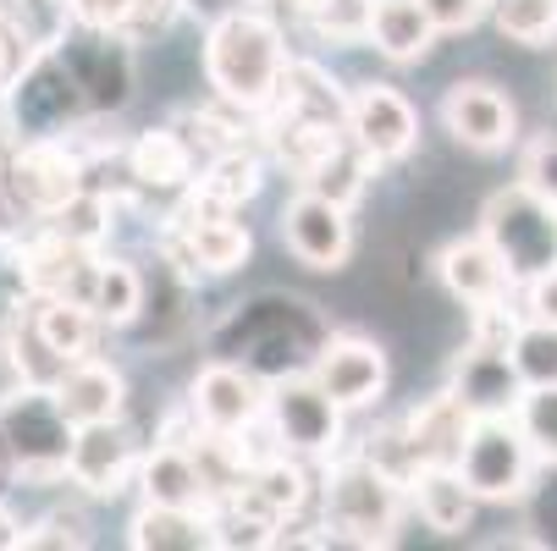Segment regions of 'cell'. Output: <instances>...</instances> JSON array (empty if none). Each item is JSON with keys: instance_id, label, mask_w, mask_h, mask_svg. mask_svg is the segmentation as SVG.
<instances>
[{"instance_id": "obj_23", "label": "cell", "mask_w": 557, "mask_h": 551, "mask_svg": "<svg viewBox=\"0 0 557 551\" xmlns=\"http://www.w3.org/2000/svg\"><path fill=\"white\" fill-rule=\"evenodd\" d=\"M23 309H28V326H34L39 348H45L61 370H66L72 359L95 353V342H100V321H95V309H89L84 298L45 292V298H23Z\"/></svg>"}, {"instance_id": "obj_31", "label": "cell", "mask_w": 557, "mask_h": 551, "mask_svg": "<svg viewBox=\"0 0 557 551\" xmlns=\"http://www.w3.org/2000/svg\"><path fill=\"white\" fill-rule=\"evenodd\" d=\"M508 359H513L524 386H557V321H530V314H519Z\"/></svg>"}, {"instance_id": "obj_8", "label": "cell", "mask_w": 557, "mask_h": 551, "mask_svg": "<svg viewBox=\"0 0 557 551\" xmlns=\"http://www.w3.org/2000/svg\"><path fill=\"white\" fill-rule=\"evenodd\" d=\"M348 409H337L321 386L309 380V370L304 375H282V380H271L265 386V425H271V436H276V447L282 452H293V458H332V452H343L348 447Z\"/></svg>"}, {"instance_id": "obj_42", "label": "cell", "mask_w": 557, "mask_h": 551, "mask_svg": "<svg viewBox=\"0 0 557 551\" xmlns=\"http://www.w3.org/2000/svg\"><path fill=\"white\" fill-rule=\"evenodd\" d=\"M0 551H23V518L0 502Z\"/></svg>"}, {"instance_id": "obj_44", "label": "cell", "mask_w": 557, "mask_h": 551, "mask_svg": "<svg viewBox=\"0 0 557 551\" xmlns=\"http://www.w3.org/2000/svg\"><path fill=\"white\" fill-rule=\"evenodd\" d=\"M0 188H7V149H0Z\"/></svg>"}, {"instance_id": "obj_6", "label": "cell", "mask_w": 557, "mask_h": 551, "mask_svg": "<svg viewBox=\"0 0 557 551\" xmlns=\"http://www.w3.org/2000/svg\"><path fill=\"white\" fill-rule=\"evenodd\" d=\"M72 84L84 89L89 100V116L106 122V116H122L138 95V45L127 34H111V28H84V23H66L61 34H50Z\"/></svg>"}, {"instance_id": "obj_38", "label": "cell", "mask_w": 557, "mask_h": 551, "mask_svg": "<svg viewBox=\"0 0 557 551\" xmlns=\"http://www.w3.org/2000/svg\"><path fill=\"white\" fill-rule=\"evenodd\" d=\"M144 0H61L66 23H84V28H111V34H127V23L138 17Z\"/></svg>"}, {"instance_id": "obj_10", "label": "cell", "mask_w": 557, "mask_h": 551, "mask_svg": "<svg viewBox=\"0 0 557 551\" xmlns=\"http://www.w3.org/2000/svg\"><path fill=\"white\" fill-rule=\"evenodd\" d=\"M309 380L321 386L337 409H348V414L375 409L381 391H386V380H392L386 348L370 342V337H359V331H337V326H332V337L321 342V353L309 359Z\"/></svg>"}, {"instance_id": "obj_26", "label": "cell", "mask_w": 557, "mask_h": 551, "mask_svg": "<svg viewBox=\"0 0 557 551\" xmlns=\"http://www.w3.org/2000/svg\"><path fill=\"white\" fill-rule=\"evenodd\" d=\"M84 303L95 309L100 331H133L138 309H144V271H138L133 260H111V254H95V271H89Z\"/></svg>"}, {"instance_id": "obj_24", "label": "cell", "mask_w": 557, "mask_h": 551, "mask_svg": "<svg viewBox=\"0 0 557 551\" xmlns=\"http://www.w3.org/2000/svg\"><path fill=\"white\" fill-rule=\"evenodd\" d=\"M436 23H431V12L420 7V0H375L370 7V34H364V45H375L386 61H397V66H414V61H425L431 50H436Z\"/></svg>"}, {"instance_id": "obj_12", "label": "cell", "mask_w": 557, "mask_h": 551, "mask_svg": "<svg viewBox=\"0 0 557 551\" xmlns=\"http://www.w3.org/2000/svg\"><path fill=\"white\" fill-rule=\"evenodd\" d=\"M343 127L375 166H397L420 149V111L409 105L404 89H392V84L348 89V122Z\"/></svg>"}, {"instance_id": "obj_27", "label": "cell", "mask_w": 557, "mask_h": 551, "mask_svg": "<svg viewBox=\"0 0 557 551\" xmlns=\"http://www.w3.org/2000/svg\"><path fill=\"white\" fill-rule=\"evenodd\" d=\"M409 508L420 513L425 529L436 535H463L474 529V491L458 480V468H420V475L409 480Z\"/></svg>"}, {"instance_id": "obj_2", "label": "cell", "mask_w": 557, "mask_h": 551, "mask_svg": "<svg viewBox=\"0 0 557 551\" xmlns=\"http://www.w3.org/2000/svg\"><path fill=\"white\" fill-rule=\"evenodd\" d=\"M199 55H205V84H210L215 105L255 122L276 100L282 66H287V34L265 7L237 0V7H221L210 17Z\"/></svg>"}, {"instance_id": "obj_17", "label": "cell", "mask_w": 557, "mask_h": 551, "mask_svg": "<svg viewBox=\"0 0 557 551\" xmlns=\"http://www.w3.org/2000/svg\"><path fill=\"white\" fill-rule=\"evenodd\" d=\"M55 398L66 409L72 425H100V419H127V375L100 359V353H84L72 359L61 375H55Z\"/></svg>"}, {"instance_id": "obj_13", "label": "cell", "mask_w": 557, "mask_h": 551, "mask_svg": "<svg viewBox=\"0 0 557 551\" xmlns=\"http://www.w3.org/2000/svg\"><path fill=\"white\" fill-rule=\"evenodd\" d=\"M282 243H287V254L304 271H326L332 276V271H343L354 260V221H348L343 204L298 188L282 204Z\"/></svg>"}, {"instance_id": "obj_20", "label": "cell", "mask_w": 557, "mask_h": 551, "mask_svg": "<svg viewBox=\"0 0 557 551\" xmlns=\"http://www.w3.org/2000/svg\"><path fill=\"white\" fill-rule=\"evenodd\" d=\"M199 161H194V149L188 138L166 122V127H144L138 138H127V177L138 193H183L194 183Z\"/></svg>"}, {"instance_id": "obj_19", "label": "cell", "mask_w": 557, "mask_h": 551, "mask_svg": "<svg viewBox=\"0 0 557 551\" xmlns=\"http://www.w3.org/2000/svg\"><path fill=\"white\" fill-rule=\"evenodd\" d=\"M133 486L154 508H210V486L199 475V458L183 441H149L138 452V475Z\"/></svg>"}, {"instance_id": "obj_39", "label": "cell", "mask_w": 557, "mask_h": 551, "mask_svg": "<svg viewBox=\"0 0 557 551\" xmlns=\"http://www.w3.org/2000/svg\"><path fill=\"white\" fill-rule=\"evenodd\" d=\"M420 7L431 12L436 34H469L474 23L486 17V7H492V0H420Z\"/></svg>"}, {"instance_id": "obj_33", "label": "cell", "mask_w": 557, "mask_h": 551, "mask_svg": "<svg viewBox=\"0 0 557 551\" xmlns=\"http://www.w3.org/2000/svg\"><path fill=\"white\" fill-rule=\"evenodd\" d=\"M370 7H375V0H314L298 23L321 39V45L354 50V45H364V34H370Z\"/></svg>"}, {"instance_id": "obj_9", "label": "cell", "mask_w": 557, "mask_h": 551, "mask_svg": "<svg viewBox=\"0 0 557 551\" xmlns=\"http://www.w3.org/2000/svg\"><path fill=\"white\" fill-rule=\"evenodd\" d=\"M7 188L45 221L55 215L72 193H84V154H77L72 138H17L7 149Z\"/></svg>"}, {"instance_id": "obj_4", "label": "cell", "mask_w": 557, "mask_h": 551, "mask_svg": "<svg viewBox=\"0 0 557 551\" xmlns=\"http://www.w3.org/2000/svg\"><path fill=\"white\" fill-rule=\"evenodd\" d=\"M72 419L55 398V386L17 380L0 398V463L23 486H61L66 480V452H72Z\"/></svg>"}, {"instance_id": "obj_11", "label": "cell", "mask_w": 557, "mask_h": 551, "mask_svg": "<svg viewBox=\"0 0 557 551\" xmlns=\"http://www.w3.org/2000/svg\"><path fill=\"white\" fill-rule=\"evenodd\" d=\"M138 436L127 419H100V425H77L72 452H66V486H77L89 502H116L133 475H138Z\"/></svg>"}, {"instance_id": "obj_14", "label": "cell", "mask_w": 557, "mask_h": 551, "mask_svg": "<svg viewBox=\"0 0 557 551\" xmlns=\"http://www.w3.org/2000/svg\"><path fill=\"white\" fill-rule=\"evenodd\" d=\"M188 409L205 430L215 436H237L265 419V380L249 375L244 364H226V359H205L199 375L188 380Z\"/></svg>"}, {"instance_id": "obj_40", "label": "cell", "mask_w": 557, "mask_h": 551, "mask_svg": "<svg viewBox=\"0 0 557 551\" xmlns=\"http://www.w3.org/2000/svg\"><path fill=\"white\" fill-rule=\"evenodd\" d=\"M513 292L524 298L519 314H530V321H557V265L541 271V276H530V281H519Z\"/></svg>"}, {"instance_id": "obj_1", "label": "cell", "mask_w": 557, "mask_h": 551, "mask_svg": "<svg viewBox=\"0 0 557 551\" xmlns=\"http://www.w3.org/2000/svg\"><path fill=\"white\" fill-rule=\"evenodd\" d=\"M326 337H332V321H326L321 303L304 298V292L271 287V292L232 303L210 326V359L244 364L249 375H260L271 386L282 375H304Z\"/></svg>"}, {"instance_id": "obj_43", "label": "cell", "mask_w": 557, "mask_h": 551, "mask_svg": "<svg viewBox=\"0 0 557 551\" xmlns=\"http://www.w3.org/2000/svg\"><path fill=\"white\" fill-rule=\"evenodd\" d=\"M276 7H287V12H293V17H304V12H309V7H314V0H276Z\"/></svg>"}, {"instance_id": "obj_30", "label": "cell", "mask_w": 557, "mask_h": 551, "mask_svg": "<svg viewBox=\"0 0 557 551\" xmlns=\"http://www.w3.org/2000/svg\"><path fill=\"white\" fill-rule=\"evenodd\" d=\"M116 215H122V204H116L111 193L84 188V193H72L55 215H45V226L61 231V238L77 243V249H106V238L116 231Z\"/></svg>"}, {"instance_id": "obj_22", "label": "cell", "mask_w": 557, "mask_h": 551, "mask_svg": "<svg viewBox=\"0 0 557 551\" xmlns=\"http://www.w3.org/2000/svg\"><path fill=\"white\" fill-rule=\"evenodd\" d=\"M469 409L453 398V391H431V398H420L409 414H404V436L414 447V463L420 468H453L458 452H463V436H469Z\"/></svg>"}, {"instance_id": "obj_32", "label": "cell", "mask_w": 557, "mask_h": 551, "mask_svg": "<svg viewBox=\"0 0 557 551\" xmlns=\"http://www.w3.org/2000/svg\"><path fill=\"white\" fill-rule=\"evenodd\" d=\"M486 17L497 23L503 39L524 50H546L557 39V0H492Z\"/></svg>"}, {"instance_id": "obj_28", "label": "cell", "mask_w": 557, "mask_h": 551, "mask_svg": "<svg viewBox=\"0 0 557 551\" xmlns=\"http://www.w3.org/2000/svg\"><path fill=\"white\" fill-rule=\"evenodd\" d=\"M188 188H199L205 199H215V204H226V210H244V204L265 188V154L244 138V143L210 154V161L194 172Z\"/></svg>"}, {"instance_id": "obj_25", "label": "cell", "mask_w": 557, "mask_h": 551, "mask_svg": "<svg viewBox=\"0 0 557 551\" xmlns=\"http://www.w3.org/2000/svg\"><path fill=\"white\" fill-rule=\"evenodd\" d=\"M127 546H138V551H210L215 546L210 508H154V502H144L127 524Z\"/></svg>"}, {"instance_id": "obj_45", "label": "cell", "mask_w": 557, "mask_h": 551, "mask_svg": "<svg viewBox=\"0 0 557 551\" xmlns=\"http://www.w3.org/2000/svg\"><path fill=\"white\" fill-rule=\"evenodd\" d=\"M0 475H7V463H0Z\"/></svg>"}, {"instance_id": "obj_29", "label": "cell", "mask_w": 557, "mask_h": 551, "mask_svg": "<svg viewBox=\"0 0 557 551\" xmlns=\"http://www.w3.org/2000/svg\"><path fill=\"white\" fill-rule=\"evenodd\" d=\"M381 166L370 161V154L354 143V138H343L321 166H314L298 188H309V193H321V199H332V204H343V210H354L364 193H370V177H375Z\"/></svg>"}, {"instance_id": "obj_41", "label": "cell", "mask_w": 557, "mask_h": 551, "mask_svg": "<svg viewBox=\"0 0 557 551\" xmlns=\"http://www.w3.org/2000/svg\"><path fill=\"white\" fill-rule=\"evenodd\" d=\"M17 298H28V292L17 287L12 260H7V249H0V331H7V314H12V303H17Z\"/></svg>"}, {"instance_id": "obj_15", "label": "cell", "mask_w": 557, "mask_h": 551, "mask_svg": "<svg viewBox=\"0 0 557 551\" xmlns=\"http://www.w3.org/2000/svg\"><path fill=\"white\" fill-rule=\"evenodd\" d=\"M442 127L474 154H497L519 138V105L486 77H463L442 95Z\"/></svg>"}, {"instance_id": "obj_7", "label": "cell", "mask_w": 557, "mask_h": 551, "mask_svg": "<svg viewBox=\"0 0 557 551\" xmlns=\"http://www.w3.org/2000/svg\"><path fill=\"white\" fill-rule=\"evenodd\" d=\"M481 238L497 249V260L519 287L557 265V204H546L524 183H508L481 204Z\"/></svg>"}, {"instance_id": "obj_16", "label": "cell", "mask_w": 557, "mask_h": 551, "mask_svg": "<svg viewBox=\"0 0 557 551\" xmlns=\"http://www.w3.org/2000/svg\"><path fill=\"white\" fill-rule=\"evenodd\" d=\"M447 391H453V398H458L469 414H513L524 380H519V370H513V359H508L503 348L463 342L458 359H453Z\"/></svg>"}, {"instance_id": "obj_3", "label": "cell", "mask_w": 557, "mask_h": 551, "mask_svg": "<svg viewBox=\"0 0 557 551\" xmlns=\"http://www.w3.org/2000/svg\"><path fill=\"white\" fill-rule=\"evenodd\" d=\"M321 508H326V535L348 540V546H392L397 524L409 513V486L392 480L381 463H370L359 447H343L326 458V486H321Z\"/></svg>"}, {"instance_id": "obj_5", "label": "cell", "mask_w": 557, "mask_h": 551, "mask_svg": "<svg viewBox=\"0 0 557 551\" xmlns=\"http://www.w3.org/2000/svg\"><path fill=\"white\" fill-rule=\"evenodd\" d=\"M453 468L474 491V502H524L541 463H535V452H530L513 414H474Z\"/></svg>"}, {"instance_id": "obj_37", "label": "cell", "mask_w": 557, "mask_h": 551, "mask_svg": "<svg viewBox=\"0 0 557 551\" xmlns=\"http://www.w3.org/2000/svg\"><path fill=\"white\" fill-rule=\"evenodd\" d=\"M519 183H524L530 193H541L546 204H557V133H552V127L524 143V154H519Z\"/></svg>"}, {"instance_id": "obj_35", "label": "cell", "mask_w": 557, "mask_h": 551, "mask_svg": "<svg viewBox=\"0 0 557 551\" xmlns=\"http://www.w3.org/2000/svg\"><path fill=\"white\" fill-rule=\"evenodd\" d=\"M95 535H89V518L77 508H50L39 513L34 524H23V546L28 551H84Z\"/></svg>"}, {"instance_id": "obj_36", "label": "cell", "mask_w": 557, "mask_h": 551, "mask_svg": "<svg viewBox=\"0 0 557 551\" xmlns=\"http://www.w3.org/2000/svg\"><path fill=\"white\" fill-rule=\"evenodd\" d=\"M39 39H45V34L34 28V17H28L23 7H12V0H0V89H7L12 77L23 72V61L34 55Z\"/></svg>"}, {"instance_id": "obj_18", "label": "cell", "mask_w": 557, "mask_h": 551, "mask_svg": "<svg viewBox=\"0 0 557 551\" xmlns=\"http://www.w3.org/2000/svg\"><path fill=\"white\" fill-rule=\"evenodd\" d=\"M436 276L442 287L463 303V309H481V303H497V298H513V276L508 265L497 260V249L474 231V238H453L442 243L436 254Z\"/></svg>"}, {"instance_id": "obj_21", "label": "cell", "mask_w": 557, "mask_h": 551, "mask_svg": "<svg viewBox=\"0 0 557 551\" xmlns=\"http://www.w3.org/2000/svg\"><path fill=\"white\" fill-rule=\"evenodd\" d=\"M309 491H314V486H309L304 458H293V452H271V458H260V463L249 468L244 486H237L232 497L282 529V524H298V513H304Z\"/></svg>"}, {"instance_id": "obj_34", "label": "cell", "mask_w": 557, "mask_h": 551, "mask_svg": "<svg viewBox=\"0 0 557 551\" xmlns=\"http://www.w3.org/2000/svg\"><path fill=\"white\" fill-rule=\"evenodd\" d=\"M513 419H519L535 463L557 468V386H524L519 403H513Z\"/></svg>"}]
</instances>
